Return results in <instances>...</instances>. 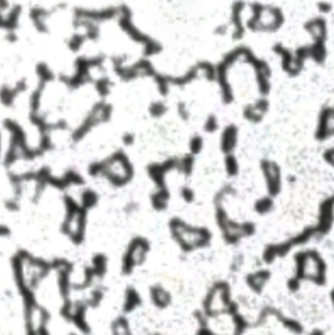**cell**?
I'll return each instance as SVG.
<instances>
[{"label": "cell", "instance_id": "cell-2", "mask_svg": "<svg viewBox=\"0 0 334 335\" xmlns=\"http://www.w3.org/2000/svg\"><path fill=\"white\" fill-rule=\"evenodd\" d=\"M111 331L113 335H133L131 322L124 317H119L114 321L111 325Z\"/></svg>", "mask_w": 334, "mask_h": 335}, {"label": "cell", "instance_id": "cell-1", "mask_svg": "<svg viewBox=\"0 0 334 335\" xmlns=\"http://www.w3.org/2000/svg\"><path fill=\"white\" fill-rule=\"evenodd\" d=\"M47 319L48 316L46 314V312L41 307L35 305V304L26 309L25 322L30 334L43 331L44 327H46V323H47Z\"/></svg>", "mask_w": 334, "mask_h": 335}]
</instances>
